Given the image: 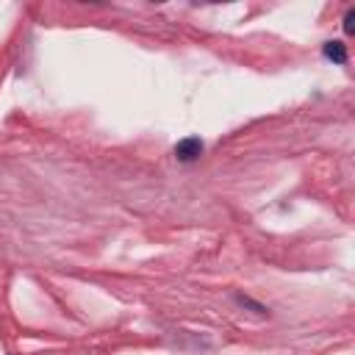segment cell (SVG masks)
I'll use <instances>...</instances> for the list:
<instances>
[{"label": "cell", "instance_id": "6da1fadb", "mask_svg": "<svg viewBox=\"0 0 355 355\" xmlns=\"http://www.w3.org/2000/svg\"><path fill=\"white\" fill-rule=\"evenodd\" d=\"M202 150H205V144H202L200 136H186V139H180L175 144V158L183 161V164H191V161H197L202 155Z\"/></svg>", "mask_w": 355, "mask_h": 355}, {"label": "cell", "instance_id": "7a4b0ae2", "mask_svg": "<svg viewBox=\"0 0 355 355\" xmlns=\"http://www.w3.org/2000/svg\"><path fill=\"white\" fill-rule=\"evenodd\" d=\"M322 55L333 64H347V44L341 39H330L322 44Z\"/></svg>", "mask_w": 355, "mask_h": 355}, {"label": "cell", "instance_id": "3957f363", "mask_svg": "<svg viewBox=\"0 0 355 355\" xmlns=\"http://www.w3.org/2000/svg\"><path fill=\"white\" fill-rule=\"evenodd\" d=\"M352 19H355V8H347V14H344V33H352Z\"/></svg>", "mask_w": 355, "mask_h": 355}]
</instances>
